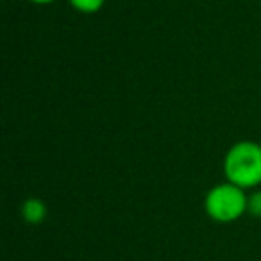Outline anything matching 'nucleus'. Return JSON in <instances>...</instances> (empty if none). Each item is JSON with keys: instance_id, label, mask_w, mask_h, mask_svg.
<instances>
[{"instance_id": "f257e3e1", "label": "nucleus", "mask_w": 261, "mask_h": 261, "mask_svg": "<svg viewBox=\"0 0 261 261\" xmlns=\"http://www.w3.org/2000/svg\"><path fill=\"white\" fill-rule=\"evenodd\" d=\"M224 175L242 190L261 185V145L249 140L234 143L224 158Z\"/></svg>"}, {"instance_id": "f03ea898", "label": "nucleus", "mask_w": 261, "mask_h": 261, "mask_svg": "<svg viewBox=\"0 0 261 261\" xmlns=\"http://www.w3.org/2000/svg\"><path fill=\"white\" fill-rule=\"evenodd\" d=\"M247 200L249 197L245 195V190L231 182H222L207 192L204 207L211 220L229 224L247 213Z\"/></svg>"}, {"instance_id": "7ed1b4c3", "label": "nucleus", "mask_w": 261, "mask_h": 261, "mask_svg": "<svg viewBox=\"0 0 261 261\" xmlns=\"http://www.w3.org/2000/svg\"><path fill=\"white\" fill-rule=\"evenodd\" d=\"M22 217L27 224H40L47 217V206L40 199H27L22 204Z\"/></svg>"}, {"instance_id": "20e7f679", "label": "nucleus", "mask_w": 261, "mask_h": 261, "mask_svg": "<svg viewBox=\"0 0 261 261\" xmlns=\"http://www.w3.org/2000/svg\"><path fill=\"white\" fill-rule=\"evenodd\" d=\"M68 2L73 9H77L79 13H84V15L98 13L106 4V0H68Z\"/></svg>"}, {"instance_id": "39448f33", "label": "nucleus", "mask_w": 261, "mask_h": 261, "mask_svg": "<svg viewBox=\"0 0 261 261\" xmlns=\"http://www.w3.org/2000/svg\"><path fill=\"white\" fill-rule=\"evenodd\" d=\"M247 213L252 217H261V192H254L247 200Z\"/></svg>"}, {"instance_id": "423d86ee", "label": "nucleus", "mask_w": 261, "mask_h": 261, "mask_svg": "<svg viewBox=\"0 0 261 261\" xmlns=\"http://www.w3.org/2000/svg\"><path fill=\"white\" fill-rule=\"evenodd\" d=\"M29 2H33V4H38V6H47V4H52V2H56V0H29Z\"/></svg>"}]
</instances>
